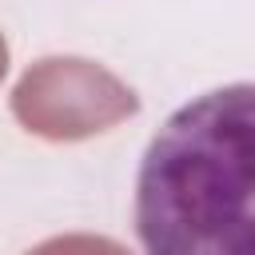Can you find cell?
<instances>
[{
  "mask_svg": "<svg viewBox=\"0 0 255 255\" xmlns=\"http://www.w3.org/2000/svg\"><path fill=\"white\" fill-rule=\"evenodd\" d=\"M135 227L147 255H255V84L171 112L139 163Z\"/></svg>",
  "mask_w": 255,
  "mask_h": 255,
  "instance_id": "1",
  "label": "cell"
},
{
  "mask_svg": "<svg viewBox=\"0 0 255 255\" xmlns=\"http://www.w3.org/2000/svg\"><path fill=\"white\" fill-rule=\"evenodd\" d=\"M135 92L108 68L80 56H48L32 64L16 92V120L44 139H88L135 116Z\"/></svg>",
  "mask_w": 255,
  "mask_h": 255,
  "instance_id": "2",
  "label": "cell"
},
{
  "mask_svg": "<svg viewBox=\"0 0 255 255\" xmlns=\"http://www.w3.org/2000/svg\"><path fill=\"white\" fill-rule=\"evenodd\" d=\"M28 255H128V247H120L116 239H104V235H56V239L32 247Z\"/></svg>",
  "mask_w": 255,
  "mask_h": 255,
  "instance_id": "3",
  "label": "cell"
},
{
  "mask_svg": "<svg viewBox=\"0 0 255 255\" xmlns=\"http://www.w3.org/2000/svg\"><path fill=\"white\" fill-rule=\"evenodd\" d=\"M8 72V44H4V36H0V76Z\"/></svg>",
  "mask_w": 255,
  "mask_h": 255,
  "instance_id": "4",
  "label": "cell"
}]
</instances>
